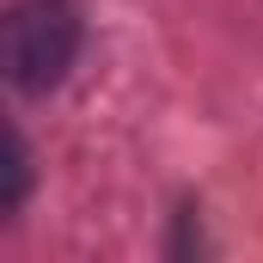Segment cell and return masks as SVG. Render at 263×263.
Wrapping results in <instances>:
<instances>
[{
  "label": "cell",
  "instance_id": "obj_1",
  "mask_svg": "<svg viewBox=\"0 0 263 263\" xmlns=\"http://www.w3.org/2000/svg\"><path fill=\"white\" fill-rule=\"evenodd\" d=\"M0 55H6V80L18 92L62 86V73L80 55V12L67 0H18L0 31Z\"/></svg>",
  "mask_w": 263,
  "mask_h": 263
}]
</instances>
